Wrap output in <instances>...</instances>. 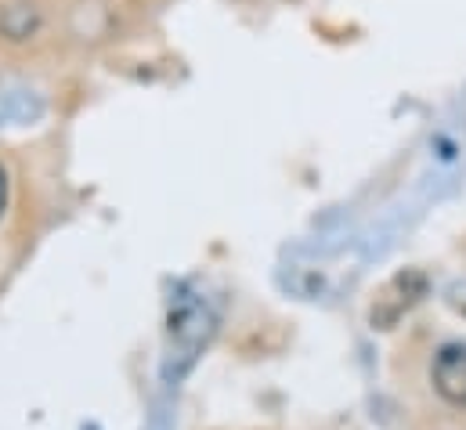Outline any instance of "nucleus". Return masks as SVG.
Instances as JSON below:
<instances>
[{
    "instance_id": "nucleus-4",
    "label": "nucleus",
    "mask_w": 466,
    "mask_h": 430,
    "mask_svg": "<svg viewBox=\"0 0 466 430\" xmlns=\"http://www.w3.org/2000/svg\"><path fill=\"white\" fill-rule=\"evenodd\" d=\"M4 207H7V174L0 167V217H4Z\"/></svg>"
},
{
    "instance_id": "nucleus-2",
    "label": "nucleus",
    "mask_w": 466,
    "mask_h": 430,
    "mask_svg": "<svg viewBox=\"0 0 466 430\" xmlns=\"http://www.w3.org/2000/svg\"><path fill=\"white\" fill-rule=\"evenodd\" d=\"M427 275L423 271H416V268H405V271H398L380 293H376V301H372V308H369V322L372 329H390V325H398V319L405 315V312H412L423 297H427Z\"/></svg>"
},
{
    "instance_id": "nucleus-1",
    "label": "nucleus",
    "mask_w": 466,
    "mask_h": 430,
    "mask_svg": "<svg viewBox=\"0 0 466 430\" xmlns=\"http://www.w3.org/2000/svg\"><path fill=\"white\" fill-rule=\"evenodd\" d=\"M218 333V315L207 308V301L196 297H181L177 308L170 312V329H167V376H185L192 369V362L203 354V347L214 340Z\"/></svg>"
},
{
    "instance_id": "nucleus-3",
    "label": "nucleus",
    "mask_w": 466,
    "mask_h": 430,
    "mask_svg": "<svg viewBox=\"0 0 466 430\" xmlns=\"http://www.w3.org/2000/svg\"><path fill=\"white\" fill-rule=\"evenodd\" d=\"M431 380L441 402H449L452 409H466V343H445L434 354Z\"/></svg>"
}]
</instances>
